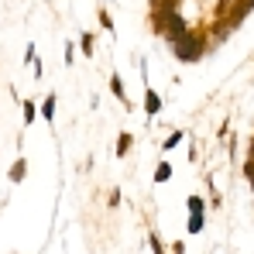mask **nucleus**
Masks as SVG:
<instances>
[{
	"mask_svg": "<svg viewBox=\"0 0 254 254\" xmlns=\"http://www.w3.org/2000/svg\"><path fill=\"white\" fill-rule=\"evenodd\" d=\"M169 45H172V55L182 59V62H199L203 52H206V38L196 35V31H186L182 38H175V42H169Z\"/></svg>",
	"mask_w": 254,
	"mask_h": 254,
	"instance_id": "obj_1",
	"label": "nucleus"
},
{
	"mask_svg": "<svg viewBox=\"0 0 254 254\" xmlns=\"http://www.w3.org/2000/svg\"><path fill=\"white\" fill-rule=\"evenodd\" d=\"M144 110H148V117H155V114L162 110V96H158V93H155L151 86L144 89Z\"/></svg>",
	"mask_w": 254,
	"mask_h": 254,
	"instance_id": "obj_2",
	"label": "nucleus"
},
{
	"mask_svg": "<svg viewBox=\"0 0 254 254\" xmlns=\"http://www.w3.org/2000/svg\"><path fill=\"white\" fill-rule=\"evenodd\" d=\"M206 227V213H189V234H199Z\"/></svg>",
	"mask_w": 254,
	"mask_h": 254,
	"instance_id": "obj_3",
	"label": "nucleus"
},
{
	"mask_svg": "<svg viewBox=\"0 0 254 254\" xmlns=\"http://www.w3.org/2000/svg\"><path fill=\"white\" fill-rule=\"evenodd\" d=\"M110 93H114L121 103L127 100V89H124V79H121V76H110Z\"/></svg>",
	"mask_w": 254,
	"mask_h": 254,
	"instance_id": "obj_4",
	"label": "nucleus"
},
{
	"mask_svg": "<svg viewBox=\"0 0 254 254\" xmlns=\"http://www.w3.org/2000/svg\"><path fill=\"white\" fill-rule=\"evenodd\" d=\"M182 137H186V134H182V130H172L169 137H165V141H162V151H172V148H175V144H182Z\"/></svg>",
	"mask_w": 254,
	"mask_h": 254,
	"instance_id": "obj_5",
	"label": "nucleus"
},
{
	"mask_svg": "<svg viewBox=\"0 0 254 254\" xmlns=\"http://www.w3.org/2000/svg\"><path fill=\"white\" fill-rule=\"evenodd\" d=\"M169 179H172V165H169V162H162V165L155 169V182L162 186V182H169Z\"/></svg>",
	"mask_w": 254,
	"mask_h": 254,
	"instance_id": "obj_6",
	"label": "nucleus"
},
{
	"mask_svg": "<svg viewBox=\"0 0 254 254\" xmlns=\"http://www.w3.org/2000/svg\"><path fill=\"white\" fill-rule=\"evenodd\" d=\"M55 96H45V103H42V114H45V121H55Z\"/></svg>",
	"mask_w": 254,
	"mask_h": 254,
	"instance_id": "obj_7",
	"label": "nucleus"
},
{
	"mask_svg": "<svg viewBox=\"0 0 254 254\" xmlns=\"http://www.w3.org/2000/svg\"><path fill=\"white\" fill-rule=\"evenodd\" d=\"M79 48H83V55H89V59H93V52H96V42H93V35H89V31H86L83 38H79Z\"/></svg>",
	"mask_w": 254,
	"mask_h": 254,
	"instance_id": "obj_8",
	"label": "nucleus"
},
{
	"mask_svg": "<svg viewBox=\"0 0 254 254\" xmlns=\"http://www.w3.org/2000/svg\"><path fill=\"white\" fill-rule=\"evenodd\" d=\"M130 144H134V137H130V134H121V141H117V158H124L127 151H130Z\"/></svg>",
	"mask_w": 254,
	"mask_h": 254,
	"instance_id": "obj_9",
	"label": "nucleus"
},
{
	"mask_svg": "<svg viewBox=\"0 0 254 254\" xmlns=\"http://www.w3.org/2000/svg\"><path fill=\"white\" fill-rule=\"evenodd\" d=\"M186 203H189V213H206V203H203V196H189Z\"/></svg>",
	"mask_w": 254,
	"mask_h": 254,
	"instance_id": "obj_10",
	"label": "nucleus"
},
{
	"mask_svg": "<svg viewBox=\"0 0 254 254\" xmlns=\"http://www.w3.org/2000/svg\"><path fill=\"white\" fill-rule=\"evenodd\" d=\"M35 121V100H24V124Z\"/></svg>",
	"mask_w": 254,
	"mask_h": 254,
	"instance_id": "obj_11",
	"label": "nucleus"
},
{
	"mask_svg": "<svg viewBox=\"0 0 254 254\" xmlns=\"http://www.w3.org/2000/svg\"><path fill=\"white\" fill-rule=\"evenodd\" d=\"M24 172H28V165H24V162H17L14 172H10V179H14V182H21V179H24Z\"/></svg>",
	"mask_w": 254,
	"mask_h": 254,
	"instance_id": "obj_12",
	"label": "nucleus"
},
{
	"mask_svg": "<svg viewBox=\"0 0 254 254\" xmlns=\"http://www.w3.org/2000/svg\"><path fill=\"white\" fill-rule=\"evenodd\" d=\"M100 24H103L107 31H114V21H110V14H107V10H100Z\"/></svg>",
	"mask_w": 254,
	"mask_h": 254,
	"instance_id": "obj_13",
	"label": "nucleus"
},
{
	"mask_svg": "<svg viewBox=\"0 0 254 254\" xmlns=\"http://www.w3.org/2000/svg\"><path fill=\"white\" fill-rule=\"evenodd\" d=\"M148 244H151V251H155V254H165V251H162V241H158V237H155V234H151V237H148Z\"/></svg>",
	"mask_w": 254,
	"mask_h": 254,
	"instance_id": "obj_14",
	"label": "nucleus"
},
{
	"mask_svg": "<svg viewBox=\"0 0 254 254\" xmlns=\"http://www.w3.org/2000/svg\"><path fill=\"white\" fill-rule=\"evenodd\" d=\"M248 158H251V162H254V141H251V151H248Z\"/></svg>",
	"mask_w": 254,
	"mask_h": 254,
	"instance_id": "obj_15",
	"label": "nucleus"
}]
</instances>
